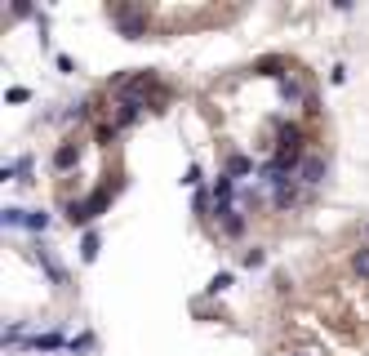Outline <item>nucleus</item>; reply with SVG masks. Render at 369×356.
I'll use <instances>...</instances> for the list:
<instances>
[{
  "instance_id": "f257e3e1",
  "label": "nucleus",
  "mask_w": 369,
  "mask_h": 356,
  "mask_svg": "<svg viewBox=\"0 0 369 356\" xmlns=\"http://www.w3.org/2000/svg\"><path fill=\"white\" fill-rule=\"evenodd\" d=\"M107 18L120 27V36H125V41H138V36L147 31V14H143L138 5H112V9H107Z\"/></svg>"
},
{
  "instance_id": "f03ea898",
  "label": "nucleus",
  "mask_w": 369,
  "mask_h": 356,
  "mask_svg": "<svg viewBox=\"0 0 369 356\" xmlns=\"http://www.w3.org/2000/svg\"><path fill=\"white\" fill-rule=\"evenodd\" d=\"M147 112V98H120V112H116V129H129V125H138Z\"/></svg>"
},
{
  "instance_id": "7ed1b4c3",
  "label": "nucleus",
  "mask_w": 369,
  "mask_h": 356,
  "mask_svg": "<svg viewBox=\"0 0 369 356\" xmlns=\"http://www.w3.org/2000/svg\"><path fill=\"white\" fill-rule=\"evenodd\" d=\"M329 174V165H325V156H303V165H298V178L307 183V187H321Z\"/></svg>"
},
{
  "instance_id": "20e7f679",
  "label": "nucleus",
  "mask_w": 369,
  "mask_h": 356,
  "mask_svg": "<svg viewBox=\"0 0 369 356\" xmlns=\"http://www.w3.org/2000/svg\"><path fill=\"white\" fill-rule=\"evenodd\" d=\"M294 178H298V174H289V178H280V183H276V210H289V205H298V201H303V187H298Z\"/></svg>"
},
{
  "instance_id": "39448f33",
  "label": "nucleus",
  "mask_w": 369,
  "mask_h": 356,
  "mask_svg": "<svg viewBox=\"0 0 369 356\" xmlns=\"http://www.w3.org/2000/svg\"><path fill=\"white\" fill-rule=\"evenodd\" d=\"M214 210H218V223H223V236H240L245 232V214L236 205H214Z\"/></svg>"
},
{
  "instance_id": "423d86ee",
  "label": "nucleus",
  "mask_w": 369,
  "mask_h": 356,
  "mask_svg": "<svg viewBox=\"0 0 369 356\" xmlns=\"http://www.w3.org/2000/svg\"><path fill=\"white\" fill-rule=\"evenodd\" d=\"M36 263L49 272V280H54V285H67V272H63V263L49 254V245H36Z\"/></svg>"
},
{
  "instance_id": "0eeeda50",
  "label": "nucleus",
  "mask_w": 369,
  "mask_h": 356,
  "mask_svg": "<svg viewBox=\"0 0 369 356\" xmlns=\"http://www.w3.org/2000/svg\"><path fill=\"white\" fill-rule=\"evenodd\" d=\"M231 196H236V178L218 174L214 178V205H231Z\"/></svg>"
},
{
  "instance_id": "6e6552de",
  "label": "nucleus",
  "mask_w": 369,
  "mask_h": 356,
  "mask_svg": "<svg viewBox=\"0 0 369 356\" xmlns=\"http://www.w3.org/2000/svg\"><path fill=\"white\" fill-rule=\"evenodd\" d=\"M280 94H285V103H312V98H307V90H303V85L294 80V76L280 80Z\"/></svg>"
},
{
  "instance_id": "1a4fd4ad",
  "label": "nucleus",
  "mask_w": 369,
  "mask_h": 356,
  "mask_svg": "<svg viewBox=\"0 0 369 356\" xmlns=\"http://www.w3.org/2000/svg\"><path fill=\"white\" fill-rule=\"evenodd\" d=\"M98 250H103L98 232H85V236H80V259H85V263H94V259H98Z\"/></svg>"
},
{
  "instance_id": "9d476101",
  "label": "nucleus",
  "mask_w": 369,
  "mask_h": 356,
  "mask_svg": "<svg viewBox=\"0 0 369 356\" xmlns=\"http://www.w3.org/2000/svg\"><path fill=\"white\" fill-rule=\"evenodd\" d=\"M27 348H36V352H49V348H63V334H58V329H49V334H36V339H27Z\"/></svg>"
},
{
  "instance_id": "9b49d317",
  "label": "nucleus",
  "mask_w": 369,
  "mask_h": 356,
  "mask_svg": "<svg viewBox=\"0 0 369 356\" xmlns=\"http://www.w3.org/2000/svg\"><path fill=\"white\" fill-rule=\"evenodd\" d=\"M76 156H80L76 147H71V143H63V147L54 152V165H58V169H71V165H76Z\"/></svg>"
},
{
  "instance_id": "f8f14e48",
  "label": "nucleus",
  "mask_w": 369,
  "mask_h": 356,
  "mask_svg": "<svg viewBox=\"0 0 369 356\" xmlns=\"http://www.w3.org/2000/svg\"><path fill=\"white\" fill-rule=\"evenodd\" d=\"M245 174H254V165L245 156H227V178H245Z\"/></svg>"
},
{
  "instance_id": "ddd939ff",
  "label": "nucleus",
  "mask_w": 369,
  "mask_h": 356,
  "mask_svg": "<svg viewBox=\"0 0 369 356\" xmlns=\"http://www.w3.org/2000/svg\"><path fill=\"white\" fill-rule=\"evenodd\" d=\"M67 218H71V227L89 223V205H85V201H67Z\"/></svg>"
},
{
  "instance_id": "4468645a",
  "label": "nucleus",
  "mask_w": 369,
  "mask_h": 356,
  "mask_svg": "<svg viewBox=\"0 0 369 356\" xmlns=\"http://www.w3.org/2000/svg\"><path fill=\"white\" fill-rule=\"evenodd\" d=\"M227 290H231V272L209 276V285H205V294H227Z\"/></svg>"
},
{
  "instance_id": "2eb2a0df",
  "label": "nucleus",
  "mask_w": 369,
  "mask_h": 356,
  "mask_svg": "<svg viewBox=\"0 0 369 356\" xmlns=\"http://www.w3.org/2000/svg\"><path fill=\"white\" fill-rule=\"evenodd\" d=\"M0 218H5V227H22V223H27V210H18V205H9V210L0 214Z\"/></svg>"
},
{
  "instance_id": "dca6fc26",
  "label": "nucleus",
  "mask_w": 369,
  "mask_h": 356,
  "mask_svg": "<svg viewBox=\"0 0 369 356\" xmlns=\"http://www.w3.org/2000/svg\"><path fill=\"white\" fill-rule=\"evenodd\" d=\"M240 263H245V267H263V263H267V250H258V245H254V250L240 254Z\"/></svg>"
},
{
  "instance_id": "f3484780",
  "label": "nucleus",
  "mask_w": 369,
  "mask_h": 356,
  "mask_svg": "<svg viewBox=\"0 0 369 356\" xmlns=\"http://www.w3.org/2000/svg\"><path fill=\"white\" fill-rule=\"evenodd\" d=\"M352 267H356V276H369V245H361V250H356Z\"/></svg>"
},
{
  "instance_id": "a211bd4d",
  "label": "nucleus",
  "mask_w": 369,
  "mask_h": 356,
  "mask_svg": "<svg viewBox=\"0 0 369 356\" xmlns=\"http://www.w3.org/2000/svg\"><path fill=\"white\" fill-rule=\"evenodd\" d=\"M254 71H258V76H280V80H285V71H280V63H276V58H263V63H258Z\"/></svg>"
},
{
  "instance_id": "6ab92c4d",
  "label": "nucleus",
  "mask_w": 369,
  "mask_h": 356,
  "mask_svg": "<svg viewBox=\"0 0 369 356\" xmlns=\"http://www.w3.org/2000/svg\"><path fill=\"white\" fill-rule=\"evenodd\" d=\"M85 205H89V218H98V214L107 210V192H94V196H89Z\"/></svg>"
},
{
  "instance_id": "aec40b11",
  "label": "nucleus",
  "mask_w": 369,
  "mask_h": 356,
  "mask_svg": "<svg viewBox=\"0 0 369 356\" xmlns=\"http://www.w3.org/2000/svg\"><path fill=\"white\" fill-rule=\"evenodd\" d=\"M22 227H27V232H45V227H49V214L36 210V214H27V223H22Z\"/></svg>"
},
{
  "instance_id": "412c9836",
  "label": "nucleus",
  "mask_w": 369,
  "mask_h": 356,
  "mask_svg": "<svg viewBox=\"0 0 369 356\" xmlns=\"http://www.w3.org/2000/svg\"><path fill=\"white\" fill-rule=\"evenodd\" d=\"M67 348H71V352H94V334H80V339H71Z\"/></svg>"
},
{
  "instance_id": "4be33fe9",
  "label": "nucleus",
  "mask_w": 369,
  "mask_h": 356,
  "mask_svg": "<svg viewBox=\"0 0 369 356\" xmlns=\"http://www.w3.org/2000/svg\"><path fill=\"white\" fill-rule=\"evenodd\" d=\"M5 98H9V103H27V98H31V94H27V90H22V85H14V90H9Z\"/></svg>"
},
{
  "instance_id": "5701e85b",
  "label": "nucleus",
  "mask_w": 369,
  "mask_h": 356,
  "mask_svg": "<svg viewBox=\"0 0 369 356\" xmlns=\"http://www.w3.org/2000/svg\"><path fill=\"white\" fill-rule=\"evenodd\" d=\"M182 183H187V187H201V165H191V169H187V178H182Z\"/></svg>"
},
{
  "instance_id": "b1692460",
  "label": "nucleus",
  "mask_w": 369,
  "mask_h": 356,
  "mask_svg": "<svg viewBox=\"0 0 369 356\" xmlns=\"http://www.w3.org/2000/svg\"><path fill=\"white\" fill-rule=\"evenodd\" d=\"M289 356H316V352H289Z\"/></svg>"
},
{
  "instance_id": "393cba45",
  "label": "nucleus",
  "mask_w": 369,
  "mask_h": 356,
  "mask_svg": "<svg viewBox=\"0 0 369 356\" xmlns=\"http://www.w3.org/2000/svg\"><path fill=\"white\" fill-rule=\"evenodd\" d=\"M365 236H369V227H365Z\"/></svg>"
}]
</instances>
